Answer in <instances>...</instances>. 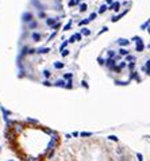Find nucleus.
<instances>
[{
    "instance_id": "nucleus-1",
    "label": "nucleus",
    "mask_w": 150,
    "mask_h": 161,
    "mask_svg": "<svg viewBox=\"0 0 150 161\" xmlns=\"http://www.w3.org/2000/svg\"><path fill=\"white\" fill-rule=\"evenodd\" d=\"M132 39L137 42V46H135V50L137 52H143V49H145V45H143V41L141 37H134Z\"/></svg>"
},
{
    "instance_id": "nucleus-2",
    "label": "nucleus",
    "mask_w": 150,
    "mask_h": 161,
    "mask_svg": "<svg viewBox=\"0 0 150 161\" xmlns=\"http://www.w3.org/2000/svg\"><path fill=\"white\" fill-rule=\"evenodd\" d=\"M23 22H26V23L33 22V14H31V12H24V14H23Z\"/></svg>"
},
{
    "instance_id": "nucleus-3",
    "label": "nucleus",
    "mask_w": 150,
    "mask_h": 161,
    "mask_svg": "<svg viewBox=\"0 0 150 161\" xmlns=\"http://www.w3.org/2000/svg\"><path fill=\"white\" fill-rule=\"evenodd\" d=\"M56 23H58V22H57V18H47V19H46V25L50 26V27H51V26H54Z\"/></svg>"
},
{
    "instance_id": "nucleus-4",
    "label": "nucleus",
    "mask_w": 150,
    "mask_h": 161,
    "mask_svg": "<svg viewBox=\"0 0 150 161\" xmlns=\"http://www.w3.org/2000/svg\"><path fill=\"white\" fill-rule=\"evenodd\" d=\"M41 34H39V33H33V34H31V39H33L34 41V42H39V41H41Z\"/></svg>"
},
{
    "instance_id": "nucleus-5",
    "label": "nucleus",
    "mask_w": 150,
    "mask_h": 161,
    "mask_svg": "<svg viewBox=\"0 0 150 161\" xmlns=\"http://www.w3.org/2000/svg\"><path fill=\"white\" fill-rule=\"evenodd\" d=\"M56 142H57V137H53V138H51V141L49 142L47 149H50V150H53V148H54V146H56Z\"/></svg>"
},
{
    "instance_id": "nucleus-6",
    "label": "nucleus",
    "mask_w": 150,
    "mask_h": 161,
    "mask_svg": "<svg viewBox=\"0 0 150 161\" xmlns=\"http://www.w3.org/2000/svg\"><path fill=\"white\" fill-rule=\"evenodd\" d=\"M119 7H120V3H119V2H115V3H112V4L109 5V8H108V10L118 11V10H119Z\"/></svg>"
},
{
    "instance_id": "nucleus-7",
    "label": "nucleus",
    "mask_w": 150,
    "mask_h": 161,
    "mask_svg": "<svg viewBox=\"0 0 150 161\" xmlns=\"http://www.w3.org/2000/svg\"><path fill=\"white\" fill-rule=\"evenodd\" d=\"M50 52V48H39L38 50H37V53L38 54H46Z\"/></svg>"
},
{
    "instance_id": "nucleus-8",
    "label": "nucleus",
    "mask_w": 150,
    "mask_h": 161,
    "mask_svg": "<svg viewBox=\"0 0 150 161\" xmlns=\"http://www.w3.org/2000/svg\"><path fill=\"white\" fill-rule=\"evenodd\" d=\"M118 43H119L120 46H127L129 43H130V41H129V39H126V38H120V39L118 41Z\"/></svg>"
},
{
    "instance_id": "nucleus-9",
    "label": "nucleus",
    "mask_w": 150,
    "mask_h": 161,
    "mask_svg": "<svg viewBox=\"0 0 150 161\" xmlns=\"http://www.w3.org/2000/svg\"><path fill=\"white\" fill-rule=\"evenodd\" d=\"M127 11H129V10H126V11H125V12H123V14H119V15L114 16V18H112L111 20H112V22H118V20H119V19H122V16H125L126 14H127Z\"/></svg>"
},
{
    "instance_id": "nucleus-10",
    "label": "nucleus",
    "mask_w": 150,
    "mask_h": 161,
    "mask_svg": "<svg viewBox=\"0 0 150 161\" xmlns=\"http://www.w3.org/2000/svg\"><path fill=\"white\" fill-rule=\"evenodd\" d=\"M53 65H54V68H56V69H62V68H64V64L60 62V61H56Z\"/></svg>"
},
{
    "instance_id": "nucleus-11",
    "label": "nucleus",
    "mask_w": 150,
    "mask_h": 161,
    "mask_svg": "<svg viewBox=\"0 0 150 161\" xmlns=\"http://www.w3.org/2000/svg\"><path fill=\"white\" fill-rule=\"evenodd\" d=\"M54 86H56V87H66L65 83H64V80H57L56 83H54Z\"/></svg>"
},
{
    "instance_id": "nucleus-12",
    "label": "nucleus",
    "mask_w": 150,
    "mask_h": 161,
    "mask_svg": "<svg viewBox=\"0 0 150 161\" xmlns=\"http://www.w3.org/2000/svg\"><path fill=\"white\" fill-rule=\"evenodd\" d=\"M91 34V30L89 29H83L81 30V35H89Z\"/></svg>"
},
{
    "instance_id": "nucleus-13",
    "label": "nucleus",
    "mask_w": 150,
    "mask_h": 161,
    "mask_svg": "<svg viewBox=\"0 0 150 161\" xmlns=\"http://www.w3.org/2000/svg\"><path fill=\"white\" fill-rule=\"evenodd\" d=\"M149 25H150V19L146 20V22L143 23L142 26H141V29H142V30H145V29H148V27H149Z\"/></svg>"
},
{
    "instance_id": "nucleus-14",
    "label": "nucleus",
    "mask_w": 150,
    "mask_h": 161,
    "mask_svg": "<svg viewBox=\"0 0 150 161\" xmlns=\"http://www.w3.org/2000/svg\"><path fill=\"white\" fill-rule=\"evenodd\" d=\"M119 54H120V55H129V50H127V49H120V50H119Z\"/></svg>"
},
{
    "instance_id": "nucleus-15",
    "label": "nucleus",
    "mask_w": 150,
    "mask_h": 161,
    "mask_svg": "<svg viewBox=\"0 0 150 161\" xmlns=\"http://www.w3.org/2000/svg\"><path fill=\"white\" fill-rule=\"evenodd\" d=\"M106 11H107V5H106V4H104V5H102V7L99 8V14H104Z\"/></svg>"
},
{
    "instance_id": "nucleus-16",
    "label": "nucleus",
    "mask_w": 150,
    "mask_h": 161,
    "mask_svg": "<svg viewBox=\"0 0 150 161\" xmlns=\"http://www.w3.org/2000/svg\"><path fill=\"white\" fill-rule=\"evenodd\" d=\"M43 76H45L46 79H49L51 76V72L50 71H47V69H45V71H43Z\"/></svg>"
},
{
    "instance_id": "nucleus-17",
    "label": "nucleus",
    "mask_w": 150,
    "mask_h": 161,
    "mask_svg": "<svg viewBox=\"0 0 150 161\" xmlns=\"http://www.w3.org/2000/svg\"><path fill=\"white\" fill-rule=\"evenodd\" d=\"M108 139H109V141H114V142H118V141H119V138H118L116 136H109Z\"/></svg>"
},
{
    "instance_id": "nucleus-18",
    "label": "nucleus",
    "mask_w": 150,
    "mask_h": 161,
    "mask_svg": "<svg viewBox=\"0 0 150 161\" xmlns=\"http://www.w3.org/2000/svg\"><path fill=\"white\" fill-rule=\"evenodd\" d=\"M91 20H89V18H86V19H84V20H81V22H79V26H84V25H86V23H89Z\"/></svg>"
},
{
    "instance_id": "nucleus-19",
    "label": "nucleus",
    "mask_w": 150,
    "mask_h": 161,
    "mask_svg": "<svg viewBox=\"0 0 150 161\" xmlns=\"http://www.w3.org/2000/svg\"><path fill=\"white\" fill-rule=\"evenodd\" d=\"M127 66H129V69H130V71L132 72V71H134V68H135V62H134V61H132V62H130Z\"/></svg>"
},
{
    "instance_id": "nucleus-20",
    "label": "nucleus",
    "mask_w": 150,
    "mask_h": 161,
    "mask_svg": "<svg viewBox=\"0 0 150 161\" xmlns=\"http://www.w3.org/2000/svg\"><path fill=\"white\" fill-rule=\"evenodd\" d=\"M80 11H81V12H85V11H86V4H84V3L80 4Z\"/></svg>"
},
{
    "instance_id": "nucleus-21",
    "label": "nucleus",
    "mask_w": 150,
    "mask_h": 161,
    "mask_svg": "<svg viewBox=\"0 0 150 161\" xmlns=\"http://www.w3.org/2000/svg\"><path fill=\"white\" fill-rule=\"evenodd\" d=\"M37 26H38V23H37V20H33V22L30 23V29H35Z\"/></svg>"
},
{
    "instance_id": "nucleus-22",
    "label": "nucleus",
    "mask_w": 150,
    "mask_h": 161,
    "mask_svg": "<svg viewBox=\"0 0 150 161\" xmlns=\"http://www.w3.org/2000/svg\"><path fill=\"white\" fill-rule=\"evenodd\" d=\"M72 76H73L72 73H65V75H64V79H66V80H72Z\"/></svg>"
},
{
    "instance_id": "nucleus-23",
    "label": "nucleus",
    "mask_w": 150,
    "mask_h": 161,
    "mask_svg": "<svg viewBox=\"0 0 150 161\" xmlns=\"http://www.w3.org/2000/svg\"><path fill=\"white\" fill-rule=\"evenodd\" d=\"M81 38H83V35L80 33H77V34H74V39L76 41H81Z\"/></svg>"
},
{
    "instance_id": "nucleus-24",
    "label": "nucleus",
    "mask_w": 150,
    "mask_h": 161,
    "mask_svg": "<svg viewBox=\"0 0 150 161\" xmlns=\"http://www.w3.org/2000/svg\"><path fill=\"white\" fill-rule=\"evenodd\" d=\"M126 60L127 61H130V62H132V61H135V57H132V55H126Z\"/></svg>"
},
{
    "instance_id": "nucleus-25",
    "label": "nucleus",
    "mask_w": 150,
    "mask_h": 161,
    "mask_svg": "<svg viewBox=\"0 0 150 161\" xmlns=\"http://www.w3.org/2000/svg\"><path fill=\"white\" fill-rule=\"evenodd\" d=\"M80 136H81V137H91L92 133H86V131H83V133H80Z\"/></svg>"
},
{
    "instance_id": "nucleus-26",
    "label": "nucleus",
    "mask_w": 150,
    "mask_h": 161,
    "mask_svg": "<svg viewBox=\"0 0 150 161\" xmlns=\"http://www.w3.org/2000/svg\"><path fill=\"white\" fill-rule=\"evenodd\" d=\"M70 26H72V20L68 23V25H65V26H64V31H68L69 29H70Z\"/></svg>"
},
{
    "instance_id": "nucleus-27",
    "label": "nucleus",
    "mask_w": 150,
    "mask_h": 161,
    "mask_svg": "<svg viewBox=\"0 0 150 161\" xmlns=\"http://www.w3.org/2000/svg\"><path fill=\"white\" fill-rule=\"evenodd\" d=\"M107 54H108V57H109V58H114V57H115V50H109Z\"/></svg>"
},
{
    "instance_id": "nucleus-28",
    "label": "nucleus",
    "mask_w": 150,
    "mask_h": 161,
    "mask_svg": "<svg viewBox=\"0 0 150 161\" xmlns=\"http://www.w3.org/2000/svg\"><path fill=\"white\" fill-rule=\"evenodd\" d=\"M68 43H69V42H68V41H65V42H64V43H62V45H61V46H60V50H61V52H62V50H65V46H66V45H68Z\"/></svg>"
},
{
    "instance_id": "nucleus-29",
    "label": "nucleus",
    "mask_w": 150,
    "mask_h": 161,
    "mask_svg": "<svg viewBox=\"0 0 150 161\" xmlns=\"http://www.w3.org/2000/svg\"><path fill=\"white\" fill-rule=\"evenodd\" d=\"M68 54H69V50H68V49H65V50L61 52V55H62V57H66Z\"/></svg>"
},
{
    "instance_id": "nucleus-30",
    "label": "nucleus",
    "mask_w": 150,
    "mask_h": 161,
    "mask_svg": "<svg viewBox=\"0 0 150 161\" xmlns=\"http://www.w3.org/2000/svg\"><path fill=\"white\" fill-rule=\"evenodd\" d=\"M131 79H135V80H139V79H138L137 72H131Z\"/></svg>"
},
{
    "instance_id": "nucleus-31",
    "label": "nucleus",
    "mask_w": 150,
    "mask_h": 161,
    "mask_svg": "<svg viewBox=\"0 0 150 161\" xmlns=\"http://www.w3.org/2000/svg\"><path fill=\"white\" fill-rule=\"evenodd\" d=\"M96 16H97V14H96V12H92L91 15H89V20H93L95 18H96Z\"/></svg>"
},
{
    "instance_id": "nucleus-32",
    "label": "nucleus",
    "mask_w": 150,
    "mask_h": 161,
    "mask_svg": "<svg viewBox=\"0 0 150 161\" xmlns=\"http://www.w3.org/2000/svg\"><path fill=\"white\" fill-rule=\"evenodd\" d=\"M107 30H108V29H107V27H103V29H102V30H100V31H99V33H97V35H99V37H100V34H103V33H106V31H107Z\"/></svg>"
},
{
    "instance_id": "nucleus-33",
    "label": "nucleus",
    "mask_w": 150,
    "mask_h": 161,
    "mask_svg": "<svg viewBox=\"0 0 150 161\" xmlns=\"http://www.w3.org/2000/svg\"><path fill=\"white\" fill-rule=\"evenodd\" d=\"M60 26H61L60 23H56L54 26H51V29H53V30H58V29H60Z\"/></svg>"
},
{
    "instance_id": "nucleus-34",
    "label": "nucleus",
    "mask_w": 150,
    "mask_h": 161,
    "mask_svg": "<svg viewBox=\"0 0 150 161\" xmlns=\"http://www.w3.org/2000/svg\"><path fill=\"white\" fill-rule=\"evenodd\" d=\"M137 159H138V161H143V157L141 153H137Z\"/></svg>"
},
{
    "instance_id": "nucleus-35",
    "label": "nucleus",
    "mask_w": 150,
    "mask_h": 161,
    "mask_svg": "<svg viewBox=\"0 0 150 161\" xmlns=\"http://www.w3.org/2000/svg\"><path fill=\"white\" fill-rule=\"evenodd\" d=\"M43 86H46V87H50V86H51V83H50V81H49V80H45V81H43Z\"/></svg>"
},
{
    "instance_id": "nucleus-36",
    "label": "nucleus",
    "mask_w": 150,
    "mask_h": 161,
    "mask_svg": "<svg viewBox=\"0 0 150 161\" xmlns=\"http://www.w3.org/2000/svg\"><path fill=\"white\" fill-rule=\"evenodd\" d=\"M69 43H73V42H76V39H74V35H72L70 38H69V41H68Z\"/></svg>"
},
{
    "instance_id": "nucleus-37",
    "label": "nucleus",
    "mask_w": 150,
    "mask_h": 161,
    "mask_svg": "<svg viewBox=\"0 0 150 161\" xmlns=\"http://www.w3.org/2000/svg\"><path fill=\"white\" fill-rule=\"evenodd\" d=\"M76 4V0H70V2H69V5H74Z\"/></svg>"
},
{
    "instance_id": "nucleus-38",
    "label": "nucleus",
    "mask_w": 150,
    "mask_h": 161,
    "mask_svg": "<svg viewBox=\"0 0 150 161\" xmlns=\"http://www.w3.org/2000/svg\"><path fill=\"white\" fill-rule=\"evenodd\" d=\"M99 64H100V65H104V60H102V58H99Z\"/></svg>"
},
{
    "instance_id": "nucleus-39",
    "label": "nucleus",
    "mask_w": 150,
    "mask_h": 161,
    "mask_svg": "<svg viewBox=\"0 0 150 161\" xmlns=\"http://www.w3.org/2000/svg\"><path fill=\"white\" fill-rule=\"evenodd\" d=\"M106 3H107V4H109V5H111V4H112V0H106Z\"/></svg>"
},
{
    "instance_id": "nucleus-40",
    "label": "nucleus",
    "mask_w": 150,
    "mask_h": 161,
    "mask_svg": "<svg viewBox=\"0 0 150 161\" xmlns=\"http://www.w3.org/2000/svg\"><path fill=\"white\" fill-rule=\"evenodd\" d=\"M27 161H35V160H34V159H28Z\"/></svg>"
},
{
    "instance_id": "nucleus-41",
    "label": "nucleus",
    "mask_w": 150,
    "mask_h": 161,
    "mask_svg": "<svg viewBox=\"0 0 150 161\" xmlns=\"http://www.w3.org/2000/svg\"><path fill=\"white\" fill-rule=\"evenodd\" d=\"M148 31H149V33H150V26H149V27H148Z\"/></svg>"
},
{
    "instance_id": "nucleus-42",
    "label": "nucleus",
    "mask_w": 150,
    "mask_h": 161,
    "mask_svg": "<svg viewBox=\"0 0 150 161\" xmlns=\"http://www.w3.org/2000/svg\"><path fill=\"white\" fill-rule=\"evenodd\" d=\"M80 2H81V0H76V3H80Z\"/></svg>"
},
{
    "instance_id": "nucleus-43",
    "label": "nucleus",
    "mask_w": 150,
    "mask_h": 161,
    "mask_svg": "<svg viewBox=\"0 0 150 161\" xmlns=\"http://www.w3.org/2000/svg\"><path fill=\"white\" fill-rule=\"evenodd\" d=\"M0 152H2V148H0Z\"/></svg>"
},
{
    "instance_id": "nucleus-44",
    "label": "nucleus",
    "mask_w": 150,
    "mask_h": 161,
    "mask_svg": "<svg viewBox=\"0 0 150 161\" xmlns=\"http://www.w3.org/2000/svg\"><path fill=\"white\" fill-rule=\"evenodd\" d=\"M10 161H14V160H10Z\"/></svg>"
}]
</instances>
